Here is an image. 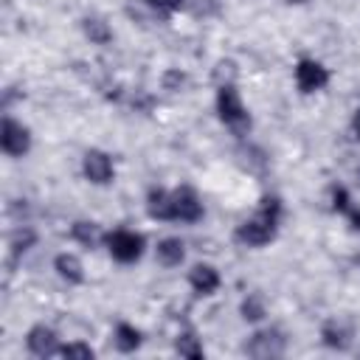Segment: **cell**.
Instances as JSON below:
<instances>
[{"mask_svg": "<svg viewBox=\"0 0 360 360\" xmlns=\"http://www.w3.org/2000/svg\"><path fill=\"white\" fill-rule=\"evenodd\" d=\"M25 346H28V352H31L34 357H59V346H62V343H59V335H56L51 326L37 323V326L28 329Z\"/></svg>", "mask_w": 360, "mask_h": 360, "instance_id": "obj_9", "label": "cell"}, {"mask_svg": "<svg viewBox=\"0 0 360 360\" xmlns=\"http://www.w3.org/2000/svg\"><path fill=\"white\" fill-rule=\"evenodd\" d=\"M281 211H284L281 200L276 194H264L259 208L248 219H242L236 225V231H233L236 242L245 245V248H264V245H270L276 239V233H278Z\"/></svg>", "mask_w": 360, "mask_h": 360, "instance_id": "obj_1", "label": "cell"}, {"mask_svg": "<svg viewBox=\"0 0 360 360\" xmlns=\"http://www.w3.org/2000/svg\"><path fill=\"white\" fill-rule=\"evenodd\" d=\"M202 214H205L202 200L191 186L183 183V186L172 188V217H174V222H188L191 225V222H200Z\"/></svg>", "mask_w": 360, "mask_h": 360, "instance_id": "obj_5", "label": "cell"}, {"mask_svg": "<svg viewBox=\"0 0 360 360\" xmlns=\"http://www.w3.org/2000/svg\"><path fill=\"white\" fill-rule=\"evenodd\" d=\"M155 256L163 267H180L186 262V242L180 236H163L155 245Z\"/></svg>", "mask_w": 360, "mask_h": 360, "instance_id": "obj_12", "label": "cell"}, {"mask_svg": "<svg viewBox=\"0 0 360 360\" xmlns=\"http://www.w3.org/2000/svg\"><path fill=\"white\" fill-rule=\"evenodd\" d=\"M174 352L180 357H188V360H200L205 354V349H202V343L197 340L194 332H180L177 340H174Z\"/></svg>", "mask_w": 360, "mask_h": 360, "instance_id": "obj_18", "label": "cell"}, {"mask_svg": "<svg viewBox=\"0 0 360 360\" xmlns=\"http://www.w3.org/2000/svg\"><path fill=\"white\" fill-rule=\"evenodd\" d=\"M0 146H3V152L8 158L28 155V149H31V129L25 124H20V121L6 115L3 124H0Z\"/></svg>", "mask_w": 360, "mask_h": 360, "instance_id": "obj_6", "label": "cell"}, {"mask_svg": "<svg viewBox=\"0 0 360 360\" xmlns=\"http://www.w3.org/2000/svg\"><path fill=\"white\" fill-rule=\"evenodd\" d=\"M352 135L360 141V107L354 110V115H352Z\"/></svg>", "mask_w": 360, "mask_h": 360, "instance_id": "obj_25", "label": "cell"}, {"mask_svg": "<svg viewBox=\"0 0 360 360\" xmlns=\"http://www.w3.org/2000/svg\"><path fill=\"white\" fill-rule=\"evenodd\" d=\"M183 79H186V76H183V73H174V70H169V73L163 76V82H166V87H169V90H172L174 84H183Z\"/></svg>", "mask_w": 360, "mask_h": 360, "instance_id": "obj_24", "label": "cell"}, {"mask_svg": "<svg viewBox=\"0 0 360 360\" xmlns=\"http://www.w3.org/2000/svg\"><path fill=\"white\" fill-rule=\"evenodd\" d=\"M34 242H37L34 231H31V228H22V231H17V233L11 236V253H14V256H20V253H25Z\"/></svg>", "mask_w": 360, "mask_h": 360, "instance_id": "obj_22", "label": "cell"}, {"mask_svg": "<svg viewBox=\"0 0 360 360\" xmlns=\"http://www.w3.org/2000/svg\"><path fill=\"white\" fill-rule=\"evenodd\" d=\"M104 248L107 253L118 262V264H135L143 250H146V239L143 233L138 231H129V228H115L110 233H104Z\"/></svg>", "mask_w": 360, "mask_h": 360, "instance_id": "obj_3", "label": "cell"}, {"mask_svg": "<svg viewBox=\"0 0 360 360\" xmlns=\"http://www.w3.org/2000/svg\"><path fill=\"white\" fill-rule=\"evenodd\" d=\"M82 31L93 45H107L112 39V28L101 20V17H84L82 20Z\"/></svg>", "mask_w": 360, "mask_h": 360, "instance_id": "obj_17", "label": "cell"}, {"mask_svg": "<svg viewBox=\"0 0 360 360\" xmlns=\"http://www.w3.org/2000/svg\"><path fill=\"white\" fill-rule=\"evenodd\" d=\"M214 104H217L219 121H222L233 135H245V132L250 129V112H248V107H245L242 93L236 90V84L222 82V84L217 87Z\"/></svg>", "mask_w": 360, "mask_h": 360, "instance_id": "obj_2", "label": "cell"}, {"mask_svg": "<svg viewBox=\"0 0 360 360\" xmlns=\"http://www.w3.org/2000/svg\"><path fill=\"white\" fill-rule=\"evenodd\" d=\"M357 177H360V169H357Z\"/></svg>", "mask_w": 360, "mask_h": 360, "instance_id": "obj_26", "label": "cell"}, {"mask_svg": "<svg viewBox=\"0 0 360 360\" xmlns=\"http://www.w3.org/2000/svg\"><path fill=\"white\" fill-rule=\"evenodd\" d=\"M219 284H222L219 270L208 262H197L188 270V287L194 290V295H214L219 290Z\"/></svg>", "mask_w": 360, "mask_h": 360, "instance_id": "obj_10", "label": "cell"}, {"mask_svg": "<svg viewBox=\"0 0 360 360\" xmlns=\"http://www.w3.org/2000/svg\"><path fill=\"white\" fill-rule=\"evenodd\" d=\"M287 349V338L278 332V329H259L250 335V340L245 343V352L250 357H259V360H270V357H281Z\"/></svg>", "mask_w": 360, "mask_h": 360, "instance_id": "obj_8", "label": "cell"}, {"mask_svg": "<svg viewBox=\"0 0 360 360\" xmlns=\"http://www.w3.org/2000/svg\"><path fill=\"white\" fill-rule=\"evenodd\" d=\"M53 270H56V276L62 278V281H68V284H82L84 281V264H82V259L76 256V253H59L56 259H53Z\"/></svg>", "mask_w": 360, "mask_h": 360, "instance_id": "obj_13", "label": "cell"}, {"mask_svg": "<svg viewBox=\"0 0 360 360\" xmlns=\"http://www.w3.org/2000/svg\"><path fill=\"white\" fill-rule=\"evenodd\" d=\"M149 6H152V11H158L160 17H169V14H174V11H180L183 6H186V0H146Z\"/></svg>", "mask_w": 360, "mask_h": 360, "instance_id": "obj_23", "label": "cell"}, {"mask_svg": "<svg viewBox=\"0 0 360 360\" xmlns=\"http://www.w3.org/2000/svg\"><path fill=\"white\" fill-rule=\"evenodd\" d=\"M326 84H329V70H326L323 62H318V59H312V56H301V59L295 62V87H298L304 96L318 93V90H323Z\"/></svg>", "mask_w": 360, "mask_h": 360, "instance_id": "obj_4", "label": "cell"}, {"mask_svg": "<svg viewBox=\"0 0 360 360\" xmlns=\"http://www.w3.org/2000/svg\"><path fill=\"white\" fill-rule=\"evenodd\" d=\"M112 343H115V349H118V352L132 354L135 349H141L143 335H141V329H138V326H132V323H127V321H118V323H115V329H112Z\"/></svg>", "mask_w": 360, "mask_h": 360, "instance_id": "obj_14", "label": "cell"}, {"mask_svg": "<svg viewBox=\"0 0 360 360\" xmlns=\"http://www.w3.org/2000/svg\"><path fill=\"white\" fill-rule=\"evenodd\" d=\"M59 357H68V360H93L96 352H93L90 343L70 340V343H62V346H59Z\"/></svg>", "mask_w": 360, "mask_h": 360, "instance_id": "obj_21", "label": "cell"}, {"mask_svg": "<svg viewBox=\"0 0 360 360\" xmlns=\"http://www.w3.org/2000/svg\"><path fill=\"white\" fill-rule=\"evenodd\" d=\"M329 202H332V211L335 214H349V208L354 205V200H352V194H349V188L346 186H340V183H335L332 188H329Z\"/></svg>", "mask_w": 360, "mask_h": 360, "instance_id": "obj_20", "label": "cell"}, {"mask_svg": "<svg viewBox=\"0 0 360 360\" xmlns=\"http://www.w3.org/2000/svg\"><path fill=\"white\" fill-rule=\"evenodd\" d=\"M239 312H242V318H245V321L256 323V321H262V318L267 315V304H264V298H262L259 292H250V295H245V298H242Z\"/></svg>", "mask_w": 360, "mask_h": 360, "instance_id": "obj_19", "label": "cell"}, {"mask_svg": "<svg viewBox=\"0 0 360 360\" xmlns=\"http://www.w3.org/2000/svg\"><path fill=\"white\" fill-rule=\"evenodd\" d=\"M70 239L79 242V245H84V248H96V245L104 242V231L93 219H76L70 225Z\"/></svg>", "mask_w": 360, "mask_h": 360, "instance_id": "obj_15", "label": "cell"}, {"mask_svg": "<svg viewBox=\"0 0 360 360\" xmlns=\"http://www.w3.org/2000/svg\"><path fill=\"white\" fill-rule=\"evenodd\" d=\"M146 214L158 222H174V217H172V188L152 186L146 191Z\"/></svg>", "mask_w": 360, "mask_h": 360, "instance_id": "obj_11", "label": "cell"}, {"mask_svg": "<svg viewBox=\"0 0 360 360\" xmlns=\"http://www.w3.org/2000/svg\"><path fill=\"white\" fill-rule=\"evenodd\" d=\"M321 340H323V346L343 352V349L352 346V329H349L346 323H340V321H329V323H323V329H321Z\"/></svg>", "mask_w": 360, "mask_h": 360, "instance_id": "obj_16", "label": "cell"}, {"mask_svg": "<svg viewBox=\"0 0 360 360\" xmlns=\"http://www.w3.org/2000/svg\"><path fill=\"white\" fill-rule=\"evenodd\" d=\"M82 174L93 186H110L112 177H115L112 158L104 149H87L84 158H82Z\"/></svg>", "mask_w": 360, "mask_h": 360, "instance_id": "obj_7", "label": "cell"}]
</instances>
